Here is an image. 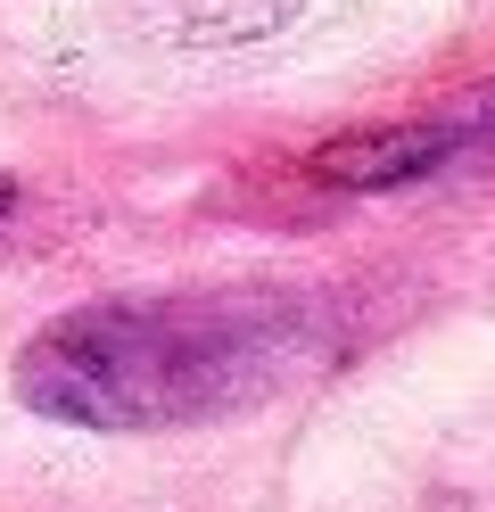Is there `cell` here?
I'll return each mask as SVG.
<instances>
[{
  "label": "cell",
  "mask_w": 495,
  "mask_h": 512,
  "mask_svg": "<svg viewBox=\"0 0 495 512\" xmlns=\"http://www.w3.org/2000/svg\"><path fill=\"white\" fill-rule=\"evenodd\" d=\"M9 207H17V182H9V174H0V215H9Z\"/></svg>",
  "instance_id": "3"
},
{
  "label": "cell",
  "mask_w": 495,
  "mask_h": 512,
  "mask_svg": "<svg viewBox=\"0 0 495 512\" xmlns=\"http://www.w3.org/2000/svg\"><path fill=\"white\" fill-rule=\"evenodd\" d=\"M487 124L471 116H429V124H380V133H339L314 149V182L330 190H405V182H429L438 166H454Z\"/></svg>",
  "instance_id": "2"
},
{
  "label": "cell",
  "mask_w": 495,
  "mask_h": 512,
  "mask_svg": "<svg viewBox=\"0 0 495 512\" xmlns=\"http://www.w3.org/2000/svg\"><path fill=\"white\" fill-rule=\"evenodd\" d=\"M339 347V314L314 290H124L50 314L17 347V397L66 430H207L314 380Z\"/></svg>",
  "instance_id": "1"
}]
</instances>
